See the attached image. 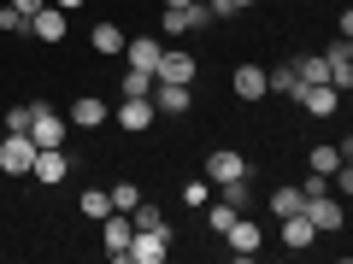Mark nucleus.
<instances>
[{"instance_id": "nucleus-15", "label": "nucleus", "mask_w": 353, "mask_h": 264, "mask_svg": "<svg viewBox=\"0 0 353 264\" xmlns=\"http://www.w3.org/2000/svg\"><path fill=\"white\" fill-rule=\"evenodd\" d=\"M230 88H236V100H265L271 88H265V65H236V76H230Z\"/></svg>"}, {"instance_id": "nucleus-5", "label": "nucleus", "mask_w": 353, "mask_h": 264, "mask_svg": "<svg viewBox=\"0 0 353 264\" xmlns=\"http://www.w3.org/2000/svg\"><path fill=\"white\" fill-rule=\"evenodd\" d=\"M241 176H253V164L241 159V153H230V147L206 153V182H212V188H224V182H241Z\"/></svg>"}, {"instance_id": "nucleus-32", "label": "nucleus", "mask_w": 353, "mask_h": 264, "mask_svg": "<svg viewBox=\"0 0 353 264\" xmlns=\"http://www.w3.org/2000/svg\"><path fill=\"white\" fill-rule=\"evenodd\" d=\"M312 194H330V176H318V170L306 176V182H301V200H312Z\"/></svg>"}, {"instance_id": "nucleus-9", "label": "nucleus", "mask_w": 353, "mask_h": 264, "mask_svg": "<svg viewBox=\"0 0 353 264\" xmlns=\"http://www.w3.org/2000/svg\"><path fill=\"white\" fill-rule=\"evenodd\" d=\"M148 100H153V112H159V118H183V112H189V82H153V94H148Z\"/></svg>"}, {"instance_id": "nucleus-36", "label": "nucleus", "mask_w": 353, "mask_h": 264, "mask_svg": "<svg viewBox=\"0 0 353 264\" xmlns=\"http://www.w3.org/2000/svg\"><path fill=\"white\" fill-rule=\"evenodd\" d=\"M165 6H189V0H165Z\"/></svg>"}, {"instance_id": "nucleus-28", "label": "nucleus", "mask_w": 353, "mask_h": 264, "mask_svg": "<svg viewBox=\"0 0 353 264\" xmlns=\"http://www.w3.org/2000/svg\"><path fill=\"white\" fill-rule=\"evenodd\" d=\"M118 94H153V71H136V65H130L124 82H118Z\"/></svg>"}, {"instance_id": "nucleus-27", "label": "nucleus", "mask_w": 353, "mask_h": 264, "mask_svg": "<svg viewBox=\"0 0 353 264\" xmlns=\"http://www.w3.org/2000/svg\"><path fill=\"white\" fill-rule=\"evenodd\" d=\"M0 36H30V12H18V6H0Z\"/></svg>"}, {"instance_id": "nucleus-22", "label": "nucleus", "mask_w": 353, "mask_h": 264, "mask_svg": "<svg viewBox=\"0 0 353 264\" xmlns=\"http://www.w3.org/2000/svg\"><path fill=\"white\" fill-rule=\"evenodd\" d=\"M236 217H241V212H236V206H230V200H218V194H212V200H206V229H212V235H224V229L236 223Z\"/></svg>"}, {"instance_id": "nucleus-12", "label": "nucleus", "mask_w": 353, "mask_h": 264, "mask_svg": "<svg viewBox=\"0 0 353 264\" xmlns=\"http://www.w3.org/2000/svg\"><path fill=\"white\" fill-rule=\"evenodd\" d=\"M101 223H106V258H118V264H124V252H130V235H136L130 212H106Z\"/></svg>"}, {"instance_id": "nucleus-18", "label": "nucleus", "mask_w": 353, "mask_h": 264, "mask_svg": "<svg viewBox=\"0 0 353 264\" xmlns=\"http://www.w3.org/2000/svg\"><path fill=\"white\" fill-rule=\"evenodd\" d=\"M312 241H318V229H312V217H306V212H289V217H283V247L301 252V247H312Z\"/></svg>"}, {"instance_id": "nucleus-2", "label": "nucleus", "mask_w": 353, "mask_h": 264, "mask_svg": "<svg viewBox=\"0 0 353 264\" xmlns=\"http://www.w3.org/2000/svg\"><path fill=\"white\" fill-rule=\"evenodd\" d=\"M30 164H36V141H30V129H6V141H0V170H6V176H30Z\"/></svg>"}, {"instance_id": "nucleus-13", "label": "nucleus", "mask_w": 353, "mask_h": 264, "mask_svg": "<svg viewBox=\"0 0 353 264\" xmlns=\"http://www.w3.org/2000/svg\"><path fill=\"white\" fill-rule=\"evenodd\" d=\"M65 30H71V18H65L53 0L41 6V12H30V36H36V41H65Z\"/></svg>"}, {"instance_id": "nucleus-10", "label": "nucleus", "mask_w": 353, "mask_h": 264, "mask_svg": "<svg viewBox=\"0 0 353 264\" xmlns=\"http://www.w3.org/2000/svg\"><path fill=\"white\" fill-rule=\"evenodd\" d=\"M324 65H330V88H336V94H347V88H353V41L341 36L336 47L324 53Z\"/></svg>"}, {"instance_id": "nucleus-26", "label": "nucleus", "mask_w": 353, "mask_h": 264, "mask_svg": "<svg viewBox=\"0 0 353 264\" xmlns=\"http://www.w3.org/2000/svg\"><path fill=\"white\" fill-rule=\"evenodd\" d=\"M77 206H83V217H94V223H101V217L112 212V200H106V188H83V200H77Z\"/></svg>"}, {"instance_id": "nucleus-6", "label": "nucleus", "mask_w": 353, "mask_h": 264, "mask_svg": "<svg viewBox=\"0 0 353 264\" xmlns=\"http://www.w3.org/2000/svg\"><path fill=\"white\" fill-rule=\"evenodd\" d=\"M153 100L148 94H124V100H118V129H124V135H148L153 129Z\"/></svg>"}, {"instance_id": "nucleus-25", "label": "nucleus", "mask_w": 353, "mask_h": 264, "mask_svg": "<svg viewBox=\"0 0 353 264\" xmlns=\"http://www.w3.org/2000/svg\"><path fill=\"white\" fill-rule=\"evenodd\" d=\"M265 206H271V212H277V217H289V212H301L306 200H301V188H294V182H283V188L271 194V200H265Z\"/></svg>"}, {"instance_id": "nucleus-16", "label": "nucleus", "mask_w": 353, "mask_h": 264, "mask_svg": "<svg viewBox=\"0 0 353 264\" xmlns=\"http://www.w3.org/2000/svg\"><path fill=\"white\" fill-rule=\"evenodd\" d=\"M294 100H301V106H306L312 118H336V112H341V94H336L330 82H312V88H301Z\"/></svg>"}, {"instance_id": "nucleus-29", "label": "nucleus", "mask_w": 353, "mask_h": 264, "mask_svg": "<svg viewBox=\"0 0 353 264\" xmlns=\"http://www.w3.org/2000/svg\"><path fill=\"white\" fill-rule=\"evenodd\" d=\"M218 200H230L236 212H248V176H241V182H224V188H218Z\"/></svg>"}, {"instance_id": "nucleus-4", "label": "nucleus", "mask_w": 353, "mask_h": 264, "mask_svg": "<svg viewBox=\"0 0 353 264\" xmlns=\"http://www.w3.org/2000/svg\"><path fill=\"white\" fill-rule=\"evenodd\" d=\"M206 24H212V6H206V0H189V6H165V18H159L165 36H189V30H206Z\"/></svg>"}, {"instance_id": "nucleus-17", "label": "nucleus", "mask_w": 353, "mask_h": 264, "mask_svg": "<svg viewBox=\"0 0 353 264\" xmlns=\"http://www.w3.org/2000/svg\"><path fill=\"white\" fill-rule=\"evenodd\" d=\"M65 124H71V129H101L106 124V100H101V94H77Z\"/></svg>"}, {"instance_id": "nucleus-8", "label": "nucleus", "mask_w": 353, "mask_h": 264, "mask_svg": "<svg viewBox=\"0 0 353 264\" xmlns=\"http://www.w3.org/2000/svg\"><path fill=\"white\" fill-rule=\"evenodd\" d=\"M30 141H36V147H65V118L53 112L48 100H36V118H30Z\"/></svg>"}, {"instance_id": "nucleus-11", "label": "nucleus", "mask_w": 353, "mask_h": 264, "mask_svg": "<svg viewBox=\"0 0 353 264\" xmlns=\"http://www.w3.org/2000/svg\"><path fill=\"white\" fill-rule=\"evenodd\" d=\"M301 212L312 217V229H318V235H330V229H341V217H347V206H341V200H330V194H312V200H306Z\"/></svg>"}, {"instance_id": "nucleus-35", "label": "nucleus", "mask_w": 353, "mask_h": 264, "mask_svg": "<svg viewBox=\"0 0 353 264\" xmlns=\"http://www.w3.org/2000/svg\"><path fill=\"white\" fill-rule=\"evenodd\" d=\"M224 6H230V12H241V6H253V0H224Z\"/></svg>"}, {"instance_id": "nucleus-34", "label": "nucleus", "mask_w": 353, "mask_h": 264, "mask_svg": "<svg viewBox=\"0 0 353 264\" xmlns=\"http://www.w3.org/2000/svg\"><path fill=\"white\" fill-rule=\"evenodd\" d=\"M53 6H59V12H71V6H83V0H53Z\"/></svg>"}, {"instance_id": "nucleus-33", "label": "nucleus", "mask_w": 353, "mask_h": 264, "mask_svg": "<svg viewBox=\"0 0 353 264\" xmlns=\"http://www.w3.org/2000/svg\"><path fill=\"white\" fill-rule=\"evenodd\" d=\"M6 6H18V12H41L48 0H6Z\"/></svg>"}, {"instance_id": "nucleus-23", "label": "nucleus", "mask_w": 353, "mask_h": 264, "mask_svg": "<svg viewBox=\"0 0 353 264\" xmlns=\"http://www.w3.org/2000/svg\"><path fill=\"white\" fill-rule=\"evenodd\" d=\"M347 153H353L347 141H341V147H312V159H306V164H312L318 176H330V170H336V164H347Z\"/></svg>"}, {"instance_id": "nucleus-3", "label": "nucleus", "mask_w": 353, "mask_h": 264, "mask_svg": "<svg viewBox=\"0 0 353 264\" xmlns=\"http://www.w3.org/2000/svg\"><path fill=\"white\" fill-rule=\"evenodd\" d=\"M194 76H201V59H194V53H183V47H159L153 82H189V88H194Z\"/></svg>"}, {"instance_id": "nucleus-30", "label": "nucleus", "mask_w": 353, "mask_h": 264, "mask_svg": "<svg viewBox=\"0 0 353 264\" xmlns=\"http://www.w3.org/2000/svg\"><path fill=\"white\" fill-rule=\"evenodd\" d=\"M30 118H36V100H30V106H12V112H0V124H6V129H30Z\"/></svg>"}, {"instance_id": "nucleus-20", "label": "nucleus", "mask_w": 353, "mask_h": 264, "mask_svg": "<svg viewBox=\"0 0 353 264\" xmlns=\"http://www.w3.org/2000/svg\"><path fill=\"white\" fill-rule=\"evenodd\" d=\"M88 47L112 59V53H124V30H118L112 18H106V24H94V30H88Z\"/></svg>"}, {"instance_id": "nucleus-21", "label": "nucleus", "mask_w": 353, "mask_h": 264, "mask_svg": "<svg viewBox=\"0 0 353 264\" xmlns=\"http://www.w3.org/2000/svg\"><path fill=\"white\" fill-rule=\"evenodd\" d=\"M265 88H271V94H301V76H294V65H271V71H265Z\"/></svg>"}, {"instance_id": "nucleus-7", "label": "nucleus", "mask_w": 353, "mask_h": 264, "mask_svg": "<svg viewBox=\"0 0 353 264\" xmlns=\"http://www.w3.org/2000/svg\"><path fill=\"white\" fill-rule=\"evenodd\" d=\"M30 176H36L41 188H59L65 176H71V159H65V147H36V164H30Z\"/></svg>"}, {"instance_id": "nucleus-31", "label": "nucleus", "mask_w": 353, "mask_h": 264, "mask_svg": "<svg viewBox=\"0 0 353 264\" xmlns=\"http://www.w3.org/2000/svg\"><path fill=\"white\" fill-rule=\"evenodd\" d=\"M183 200H189V206H194V212H201V206H206V200H212V182H206V176H201V182H189V188H183Z\"/></svg>"}, {"instance_id": "nucleus-14", "label": "nucleus", "mask_w": 353, "mask_h": 264, "mask_svg": "<svg viewBox=\"0 0 353 264\" xmlns=\"http://www.w3.org/2000/svg\"><path fill=\"white\" fill-rule=\"evenodd\" d=\"M224 241H230V252H236V258H253V252H259V241H265V235H259V223H253V217L241 212L236 223L224 229Z\"/></svg>"}, {"instance_id": "nucleus-1", "label": "nucleus", "mask_w": 353, "mask_h": 264, "mask_svg": "<svg viewBox=\"0 0 353 264\" xmlns=\"http://www.w3.org/2000/svg\"><path fill=\"white\" fill-rule=\"evenodd\" d=\"M165 258H171V223H153V229H136L130 235L124 264H165Z\"/></svg>"}, {"instance_id": "nucleus-24", "label": "nucleus", "mask_w": 353, "mask_h": 264, "mask_svg": "<svg viewBox=\"0 0 353 264\" xmlns=\"http://www.w3.org/2000/svg\"><path fill=\"white\" fill-rule=\"evenodd\" d=\"M106 200H112V212H136V206H141V188H136V182H112Z\"/></svg>"}, {"instance_id": "nucleus-19", "label": "nucleus", "mask_w": 353, "mask_h": 264, "mask_svg": "<svg viewBox=\"0 0 353 264\" xmlns=\"http://www.w3.org/2000/svg\"><path fill=\"white\" fill-rule=\"evenodd\" d=\"M124 59L136 65V71H153V65H159V41L153 36H124Z\"/></svg>"}]
</instances>
